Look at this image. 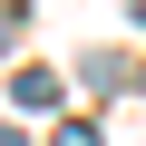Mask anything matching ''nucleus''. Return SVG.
<instances>
[{
  "mask_svg": "<svg viewBox=\"0 0 146 146\" xmlns=\"http://www.w3.org/2000/svg\"><path fill=\"white\" fill-rule=\"evenodd\" d=\"M58 98H68L58 68H20V78H10V107H20V117H58Z\"/></svg>",
  "mask_w": 146,
  "mask_h": 146,
  "instance_id": "nucleus-1",
  "label": "nucleus"
},
{
  "mask_svg": "<svg viewBox=\"0 0 146 146\" xmlns=\"http://www.w3.org/2000/svg\"><path fill=\"white\" fill-rule=\"evenodd\" d=\"M49 146H98V127H78V117H68V127H58Z\"/></svg>",
  "mask_w": 146,
  "mask_h": 146,
  "instance_id": "nucleus-2",
  "label": "nucleus"
},
{
  "mask_svg": "<svg viewBox=\"0 0 146 146\" xmlns=\"http://www.w3.org/2000/svg\"><path fill=\"white\" fill-rule=\"evenodd\" d=\"M0 146H29V136H20V127H0Z\"/></svg>",
  "mask_w": 146,
  "mask_h": 146,
  "instance_id": "nucleus-3",
  "label": "nucleus"
}]
</instances>
